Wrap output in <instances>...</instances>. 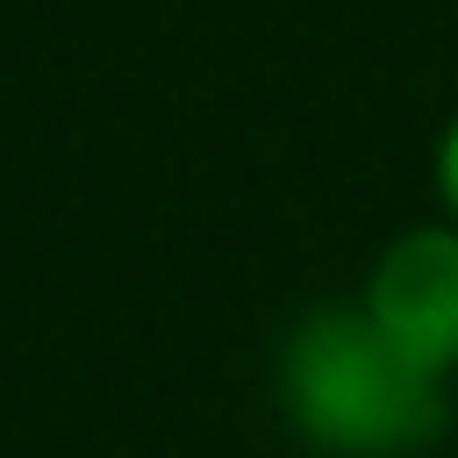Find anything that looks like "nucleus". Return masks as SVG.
I'll use <instances>...</instances> for the list:
<instances>
[{
    "mask_svg": "<svg viewBox=\"0 0 458 458\" xmlns=\"http://www.w3.org/2000/svg\"><path fill=\"white\" fill-rule=\"evenodd\" d=\"M358 308L437 379L458 372V222H408L365 272Z\"/></svg>",
    "mask_w": 458,
    "mask_h": 458,
    "instance_id": "f03ea898",
    "label": "nucleus"
},
{
    "mask_svg": "<svg viewBox=\"0 0 458 458\" xmlns=\"http://www.w3.org/2000/svg\"><path fill=\"white\" fill-rule=\"evenodd\" d=\"M279 408L322 458H422L451 429L444 379L415 365L358 301H322L286 329Z\"/></svg>",
    "mask_w": 458,
    "mask_h": 458,
    "instance_id": "f257e3e1",
    "label": "nucleus"
},
{
    "mask_svg": "<svg viewBox=\"0 0 458 458\" xmlns=\"http://www.w3.org/2000/svg\"><path fill=\"white\" fill-rule=\"evenodd\" d=\"M429 179H437V200H444V222H458V114L437 129V157H429Z\"/></svg>",
    "mask_w": 458,
    "mask_h": 458,
    "instance_id": "7ed1b4c3",
    "label": "nucleus"
}]
</instances>
